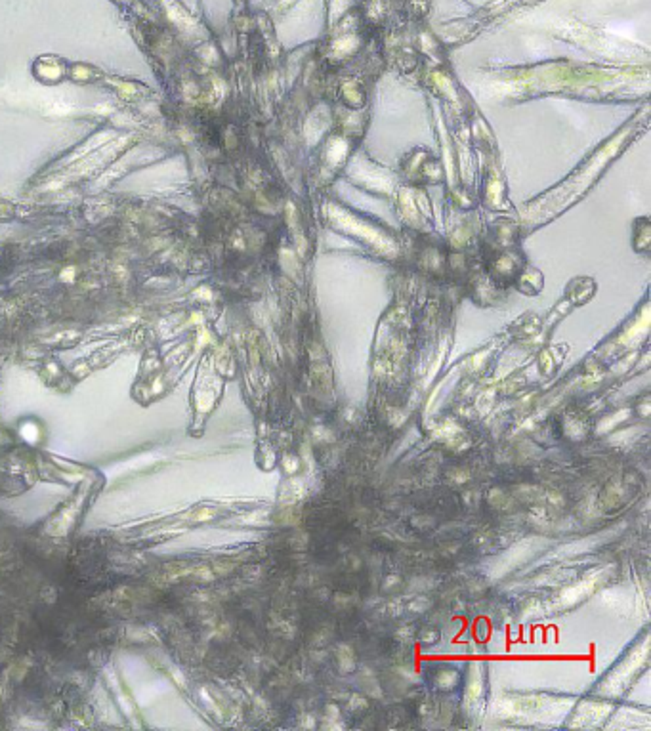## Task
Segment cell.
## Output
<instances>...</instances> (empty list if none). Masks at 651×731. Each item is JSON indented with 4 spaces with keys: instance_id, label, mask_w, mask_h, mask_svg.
I'll return each instance as SVG.
<instances>
[{
    "instance_id": "6da1fadb",
    "label": "cell",
    "mask_w": 651,
    "mask_h": 731,
    "mask_svg": "<svg viewBox=\"0 0 651 731\" xmlns=\"http://www.w3.org/2000/svg\"><path fill=\"white\" fill-rule=\"evenodd\" d=\"M35 75L46 84H58L67 77V65L58 58H41L35 65Z\"/></svg>"
},
{
    "instance_id": "7a4b0ae2",
    "label": "cell",
    "mask_w": 651,
    "mask_h": 731,
    "mask_svg": "<svg viewBox=\"0 0 651 731\" xmlns=\"http://www.w3.org/2000/svg\"><path fill=\"white\" fill-rule=\"evenodd\" d=\"M67 77H69L71 80H75V82H82V84L96 82V80L104 79L102 73H100L96 67L88 65V63H75V65H71V69L67 71Z\"/></svg>"
},
{
    "instance_id": "3957f363",
    "label": "cell",
    "mask_w": 651,
    "mask_h": 731,
    "mask_svg": "<svg viewBox=\"0 0 651 731\" xmlns=\"http://www.w3.org/2000/svg\"><path fill=\"white\" fill-rule=\"evenodd\" d=\"M16 216V205L6 199H0V222H8Z\"/></svg>"
}]
</instances>
